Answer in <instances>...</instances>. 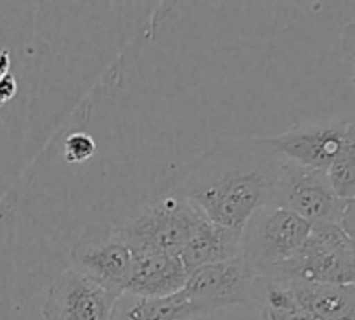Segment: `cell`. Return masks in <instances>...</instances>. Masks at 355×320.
<instances>
[{"label": "cell", "mask_w": 355, "mask_h": 320, "mask_svg": "<svg viewBox=\"0 0 355 320\" xmlns=\"http://www.w3.org/2000/svg\"><path fill=\"white\" fill-rule=\"evenodd\" d=\"M279 165L267 137L227 139L193 163L175 193L214 224L241 232L248 218L272 201Z\"/></svg>", "instance_id": "obj_1"}, {"label": "cell", "mask_w": 355, "mask_h": 320, "mask_svg": "<svg viewBox=\"0 0 355 320\" xmlns=\"http://www.w3.org/2000/svg\"><path fill=\"white\" fill-rule=\"evenodd\" d=\"M311 227L298 215L266 204L243 227L239 258L257 277L269 279L297 255L311 234Z\"/></svg>", "instance_id": "obj_2"}, {"label": "cell", "mask_w": 355, "mask_h": 320, "mask_svg": "<svg viewBox=\"0 0 355 320\" xmlns=\"http://www.w3.org/2000/svg\"><path fill=\"white\" fill-rule=\"evenodd\" d=\"M203 218L193 203L173 190L146 204L118 229L132 251L149 249L179 256Z\"/></svg>", "instance_id": "obj_3"}, {"label": "cell", "mask_w": 355, "mask_h": 320, "mask_svg": "<svg viewBox=\"0 0 355 320\" xmlns=\"http://www.w3.org/2000/svg\"><path fill=\"white\" fill-rule=\"evenodd\" d=\"M269 279L355 284V249L340 224H312L297 255Z\"/></svg>", "instance_id": "obj_4"}, {"label": "cell", "mask_w": 355, "mask_h": 320, "mask_svg": "<svg viewBox=\"0 0 355 320\" xmlns=\"http://www.w3.org/2000/svg\"><path fill=\"white\" fill-rule=\"evenodd\" d=\"M71 263L73 269L120 296L130 283L134 253L118 225L96 222L87 225L73 245Z\"/></svg>", "instance_id": "obj_5"}, {"label": "cell", "mask_w": 355, "mask_h": 320, "mask_svg": "<svg viewBox=\"0 0 355 320\" xmlns=\"http://www.w3.org/2000/svg\"><path fill=\"white\" fill-rule=\"evenodd\" d=\"M270 204L284 208L312 225L340 224L347 201L336 196L326 172L281 159Z\"/></svg>", "instance_id": "obj_6"}, {"label": "cell", "mask_w": 355, "mask_h": 320, "mask_svg": "<svg viewBox=\"0 0 355 320\" xmlns=\"http://www.w3.org/2000/svg\"><path fill=\"white\" fill-rule=\"evenodd\" d=\"M184 294L200 314L232 307L260 308V277L241 258H234L191 272Z\"/></svg>", "instance_id": "obj_7"}, {"label": "cell", "mask_w": 355, "mask_h": 320, "mask_svg": "<svg viewBox=\"0 0 355 320\" xmlns=\"http://www.w3.org/2000/svg\"><path fill=\"white\" fill-rule=\"evenodd\" d=\"M116 300V294L71 267L52 281L42 314L45 320H111Z\"/></svg>", "instance_id": "obj_8"}, {"label": "cell", "mask_w": 355, "mask_h": 320, "mask_svg": "<svg viewBox=\"0 0 355 320\" xmlns=\"http://www.w3.org/2000/svg\"><path fill=\"white\" fill-rule=\"evenodd\" d=\"M349 125L350 120L312 121L267 139L281 159L328 172L329 165L345 142Z\"/></svg>", "instance_id": "obj_9"}, {"label": "cell", "mask_w": 355, "mask_h": 320, "mask_svg": "<svg viewBox=\"0 0 355 320\" xmlns=\"http://www.w3.org/2000/svg\"><path fill=\"white\" fill-rule=\"evenodd\" d=\"M134 253L130 283L125 293L148 298H165L184 291L187 284L186 267L177 255L137 249Z\"/></svg>", "instance_id": "obj_10"}, {"label": "cell", "mask_w": 355, "mask_h": 320, "mask_svg": "<svg viewBox=\"0 0 355 320\" xmlns=\"http://www.w3.org/2000/svg\"><path fill=\"white\" fill-rule=\"evenodd\" d=\"M300 310L314 320H355V284H315L277 279Z\"/></svg>", "instance_id": "obj_11"}, {"label": "cell", "mask_w": 355, "mask_h": 320, "mask_svg": "<svg viewBox=\"0 0 355 320\" xmlns=\"http://www.w3.org/2000/svg\"><path fill=\"white\" fill-rule=\"evenodd\" d=\"M239 255H241V232L222 227L205 217L180 251L179 258L186 267L187 274H191L201 267L239 258Z\"/></svg>", "instance_id": "obj_12"}, {"label": "cell", "mask_w": 355, "mask_h": 320, "mask_svg": "<svg viewBox=\"0 0 355 320\" xmlns=\"http://www.w3.org/2000/svg\"><path fill=\"white\" fill-rule=\"evenodd\" d=\"M198 315L184 291L165 298L123 293L114 301L111 320H191Z\"/></svg>", "instance_id": "obj_13"}, {"label": "cell", "mask_w": 355, "mask_h": 320, "mask_svg": "<svg viewBox=\"0 0 355 320\" xmlns=\"http://www.w3.org/2000/svg\"><path fill=\"white\" fill-rule=\"evenodd\" d=\"M328 179L336 196L349 201L355 197V118L350 120L349 134L342 149L328 168Z\"/></svg>", "instance_id": "obj_14"}, {"label": "cell", "mask_w": 355, "mask_h": 320, "mask_svg": "<svg viewBox=\"0 0 355 320\" xmlns=\"http://www.w3.org/2000/svg\"><path fill=\"white\" fill-rule=\"evenodd\" d=\"M96 152V142L85 132L69 134L64 142V158L68 163H83Z\"/></svg>", "instance_id": "obj_15"}, {"label": "cell", "mask_w": 355, "mask_h": 320, "mask_svg": "<svg viewBox=\"0 0 355 320\" xmlns=\"http://www.w3.org/2000/svg\"><path fill=\"white\" fill-rule=\"evenodd\" d=\"M266 312L259 307H232L207 312L191 320H263Z\"/></svg>", "instance_id": "obj_16"}, {"label": "cell", "mask_w": 355, "mask_h": 320, "mask_svg": "<svg viewBox=\"0 0 355 320\" xmlns=\"http://www.w3.org/2000/svg\"><path fill=\"white\" fill-rule=\"evenodd\" d=\"M266 315L269 320H314L309 317L304 310H300V308L297 307L293 296H291V301L286 307L277 308V310H267Z\"/></svg>", "instance_id": "obj_17"}, {"label": "cell", "mask_w": 355, "mask_h": 320, "mask_svg": "<svg viewBox=\"0 0 355 320\" xmlns=\"http://www.w3.org/2000/svg\"><path fill=\"white\" fill-rule=\"evenodd\" d=\"M340 45H342L343 59L355 66V19L350 21V23L343 28Z\"/></svg>", "instance_id": "obj_18"}, {"label": "cell", "mask_w": 355, "mask_h": 320, "mask_svg": "<svg viewBox=\"0 0 355 320\" xmlns=\"http://www.w3.org/2000/svg\"><path fill=\"white\" fill-rule=\"evenodd\" d=\"M340 227L343 229V232H345L355 249V197L347 201L345 211H343V217L340 220Z\"/></svg>", "instance_id": "obj_19"}, {"label": "cell", "mask_w": 355, "mask_h": 320, "mask_svg": "<svg viewBox=\"0 0 355 320\" xmlns=\"http://www.w3.org/2000/svg\"><path fill=\"white\" fill-rule=\"evenodd\" d=\"M10 55L7 48H0V82L10 75Z\"/></svg>", "instance_id": "obj_20"}, {"label": "cell", "mask_w": 355, "mask_h": 320, "mask_svg": "<svg viewBox=\"0 0 355 320\" xmlns=\"http://www.w3.org/2000/svg\"><path fill=\"white\" fill-rule=\"evenodd\" d=\"M352 85L355 87V66H354V76H352Z\"/></svg>", "instance_id": "obj_21"}, {"label": "cell", "mask_w": 355, "mask_h": 320, "mask_svg": "<svg viewBox=\"0 0 355 320\" xmlns=\"http://www.w3.org/2000/svg\"><path fill=\"white\" fill-rule=\"evenodd\" d=\"M263 320H269V319H267V315H266V319H263Z\"/></svg>", "instance_id": "obj_22"}]
</instances>
